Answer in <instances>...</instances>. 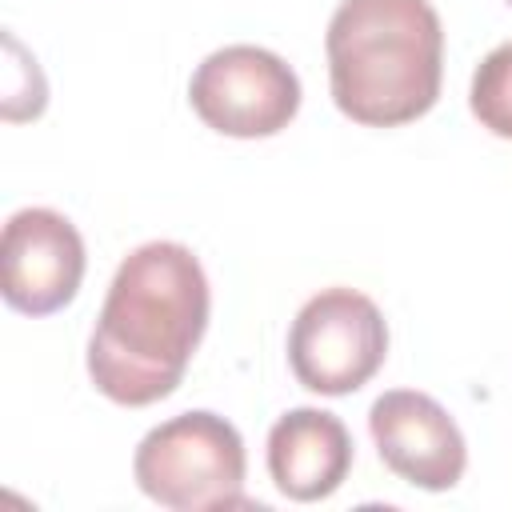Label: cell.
Listing matches in <instances>:
<instances>
[{
    "mask_svg": "<svg viewBox=\"0 0 512 512\" xmlns=\"http://www.w3.org/2000/svg\"><path fill=\"white\" fill-rule=\"evenodd\" d=\"M208 312V276L188 244L148 240L128 252L88 336L96 392L124 408L172 396L204 340Z\"/></svg>",
    "mask_w": 512,
    "mask_h": 512,
    "instance_id": "6da1fadb",
    "label": "cell"
},
{
    "mask_svg": "<svg viewBox=\"0 0 512 512\" xmlns=\"http://www.w3.org/2000/svg\"><path fill=\"white\" fill-rule=\"evenodd\" d=\"M332 104L364 128L432 112L444 80V28L428 0H340L328 32Z\"/></svg>",
    "mask_w": 512,
    "mask_h": 512,
    "instance_id": "7a4b0ae2",
    "label": "cell"
},
{
    "mask_svg": "<svg viewBox=\"0 0 512 512\" xmlns=\"http://www.w3.org/2000/svg\"><path fill=\"white\" fill-rule=\"evenodd\" d=\"M132 476L148 500L172 512L252 508L244 496V440L232 420L208 408H192L156 424L136 444Z\"/></svg>",
    "mask_w": 512,
    "mask_h": 512,
    "instance_id": "3957f363",
    "label": "cell"
},
{
    "mask_svg": "<svg viewBox=\"0 0 512 512\" xmlns=\"http://www.w3.org/2000/svg\"><path fill=\"white\" fill-rule=\"evenodd\" d=\"M388 356V324L372 296L356 288L316 292L292 320L288 368L320 396H348L364 388Z\"/></svg>",
    "mask_w": 512,
    "mask_h": 512,
    "instance_id": "277c9868",
    "label": "cell"
},
{
    "mask_svg": "<svg viewBox=\"0 0 512 512\" xmlns=\"http://www.w3.org/2000/svg\"><path fill=\"white\" fill-rule=\"evenodd\" d=\"M192 112L220 136L260 140L284 132L300 112V76L260 44L208 52L188 80Z\"/></svg>",
    "mask_w": 512,
    "mask_h": 512,
    "instance_id": "5b68a950",
    "label": "cell"
},
{
    "mask_svg": "<svg viewBox=\"0 0 512 512\" xmlns=\"http://www.w3.org/2000/svg\"><path fill=\"white\" fill-rule=\"evenodd\" d=\"M88 256L76 224L56 208H20L0 236V292L24 316H52L80 292Z\"/></svg>",
    "mask_w": 512,
    "mask_h": 512,
    "instance_id": "8992f818",
    "label": "cell"
},
{
    "mask_svg": "<svg viewBox=\"0 0 512 512\" xmlns=\"http://www.w3.org/2000/svg\"><path fill=\"white\" fill-rule=\"evenodd\" d=\"M368 432L388 472L424 492H448L468 468V444L440 400L392 388L368 408Z\"/></svg>",
    "mask_w": 512,
    "mask_h": 512,
    "instance_id": "52a82bcc",
    "label": "cell"
},
{
    "mask_svg": "<svg viewBox=\"0 0 512 512\" xmlns=\"http://www.w3.org/2000/svg\"><path fill=\"white\" fill-rule=\"evenodd\" d=\"M352 472V436L324 408H292L268 432V476L296 504L328 500Z\"/></svg>",
    "mask_w": 512,
    "mask_h": 512,
    "instance_id": "ba28073f",
    "label": "cell"
},
{
    "mask_svg": "<svg viewBox=\"0 0 512 512\" xmlns=\"http://www.w3.org/2000/svg\"><path fill=\"white\" fill-rule=\"evenodd\" d=\"M472 116L500 140H512V40L496 44L472 72L468 88Z\"/></svg>",
    "mask_w": 512,
    "mask_h": 512,
    "instance_id": "9c48e42d",
    "label": "cell"
},
{
    "mask_svg": "<svg viewBox=\"0 0 512 512\" xmlns=\"http://www.w3.org/2000/svg\"><path fill=\"white\" fill-rule=\"evenodd\" d=\"M508 4H512V0H508Z\"/></svg>",
    "mask_w": 512,
    "mask_h": 512,
    "instance_id": "30bf717a",
    "label": "cell"
}]
</instances>
